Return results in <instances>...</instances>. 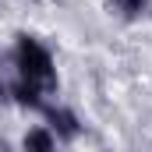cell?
I'll use <instances>...</instances> for the list:
<instances>
[{"label": "cell", "instance_id": "obj_4", "mask_svg": "<svg viewBox=\"0 0 152 152\" xmlns=\"http://www.w3.org/2000/svg\"><path fill=\"white\" fill-rule=\"evenodd\" d=\"M25 149L50 152V149H53V134H46V131H28V134H25Z\"/></svg>", "mask_w": 152, "mask_h": 152}, {"label": "cell", "instance_id": "obj_2", "mask_svg": "<svg viewBox=\"0 0 152 152\" xmlns=\"http://www.w3.org/2000/svg\"><path fill=\"white\" fill-rule=\"evenodd\" d=\"M50 124H53V131H57L60 138H67V142L78 138V120H75L71 110H57V106H53V110H50Z\"/></svg>", "mask_w": 152, "mask_h": 152}, {"label": "cell", "instance_id": "obj_1", "mask_svg": "<svg viewBox=\"0 0 152 152\" xmlns=\"http://www.w3.org/2000/svg\"><path fill=\"white\" fill-rule=\"evenodd\" d=\"M14 60H18V67H21V78L36 81L39 88H57V71H53V60H50V53L39 46L36 39H28V36L18 39Z\"/></svg>", "mask_w": 152, "mask_h": 152}, {"label": "cell", "instance_id": "obj_3", "mask_svg": "<svg viewBox=\"0 0 152 152\" xmlns=\"http://www.w3.org/2000/svg\"><path fill=\"white\" fill-rule=\"evenodd\" d=\"M11 96H14V103H21V106H32V110L42 106V99H39V85L28 81V78H21V81L11 88Z\"/></svg>", "mask_w": 152, "mask_h": 152}, {"label": "cell", "instance_id": "obj_5", "mask_svg": "<svg viewBox=\"0 0 152 152\" xmlns=\"http://www.w3.org/2000/svg\"><path fill=\"white\" fill-rule=\"evenodd\" d=\"M113 7L124 14V18H138L145 11V0H113Z\"/></svg>", "mask_w": 152, "mask_h": 152}, {"label": "cell", "instance_id": "obj_6", "mask_svg": "<svg viewBox=\"0 0 152 152\" xmlns=\"http://www.w3.org/2000/svg\"><path fill=\"white\" fill-rule=\"evenodd\" d=\"M7 99H11V88H7V85H4V81H0V106H4V103H7Z\"/></svg>", "mask_w": 152, "mask_h": 152}]
</instances>
